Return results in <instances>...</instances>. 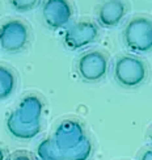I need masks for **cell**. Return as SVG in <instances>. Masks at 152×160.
I'll use <instances>...</instances> for the list:
<instances>
[{
    "mask_svg": "<svg viewBox=\"0 0 152 160\" xmlns=\"http://www.w3.org/2000/svg\"><path fill=\"white\" fill-rule=\"evenodd\" d=\"M42 114L43 101L41 97L37 95H28L7 117V130L13 138L20 141H30L42 130Z\"/></svg>",
    "mask_w": 152,
    "mask_h": 160,
    "instance_id": "6da1fadb",
    "label": "cell"
},
{
    "mask_svg": "<svg viewBox=\"0 0 152 160\" xmlns=\"http://www.w3.org/2000/svg\"><path fill=\"white\" fill-rule=\"evenodd\" d=\"M122 37L125 46L134 55L152 51V20L143 16L129 20Z\"/></svg>",
    "mask_w": 152,
    "mask_h": 160,
    "instance_id": "7a4b0ae2",
    "label": "cell"
},
{
    "mask_svg": "<svg viewBox=\"0 0 152 160\" xmlns=\"http://www.w3.org/2000/svg\"><path fill=\"white\" fill-rule=\"evenodd\" d=\"M113 75L117 83L125 88H136L148 78V68L142 58L134 54L122 55L115 61Z\"/></svg>",
    "mask_w": 152,
    "mask_h": 160,
    "instance_id": "3957f363",
    "label": "cell"
},
{
    "mask_svg": "<svg viewBox=\"0 0 152 160\" xmlns=\"http://www.w3.org/2000/svg\"><path fill=\"white\" fill-rule=\"evenodd\" d=\"M29 28L17 18L7 20L0 24V49L8 54L24 50L29 42Z\"/></svg>",
    "mask_w": 152,
    "mask_h": 160,
    "instance_id": "277c9868",
    "label": "cell"
},
{
    "mask_svg": "<svg viewBox=\"0 0 152 160\" xmlns=\"http://www.w3.org/2000/svg\"><path fill=\"white\" fill-rule=\"evenodd\" d=\"M109 68V59L106 54L100 50H89L81 54L77 59L76 70L84 82L97 83L106 76Z\"/></svg>",
    "mask_w": 152,
    "mask_h": 160,
    "instance_id": "5b68a950",
    "label": "cell"
},
{
    "mask_svg": "<svg viewBox=\"0 0 152 160\" xmlns=\"http://www.w3.org/2000/svg\"><path fill=\"white\" fill-rule=\"evenodd\" d=\"M51 138L56 148L61 151L62 156H64L67 152L77 147L79 144H81L88 138V135L80 121L64 119L56 126L54 135Z\"/></svg>",
    "mask_w": 152,
    "mask_h": 160,
    "instance_id": "8992f818",
    "label": "cell"
},
{
    "mask_svg": "<svg viewBox=\"0 0 152 160\" xmlns=\"http://www.w3.org/2000/svg\"><path fill=\"white\" fill-rule=\"evenodd\" d=\"M98 26L89 20H81V21L74 22L67 26L64 32L63 42L66 48L70 50H81L87 46L96 42L98 38Z\"/></svg>",
    "mask_w": 152,
    "mask_h": 160,
    "instance_id": "52a82bcc",
    "label": "cell"
},
{
    "mask_svg": "<svg viewBox=\"0 0 152 160\" xmlns=\"http://www.w3.org/2000/svg\"><path fill=\"white\" fill-rule=\"evenodd\" d=\"M42 18L51 30H61L70 25L74 17V7L70 0H43Z\"/></svg>",
    "mask_w": 152,
    "mask_h": 160,
    "instance_id": "ba28073f",
    "label": "cell"
},
{
    "mask_svg": "<svg viewBox=\"0 0 152 160\" xmlns=\"http://www.w3.org/2000/svg\"><path fill=\"white\" fill-rule=\"evenodd\" d=\"M127 11L123 0H106L97 9V22L102 28H115L125 20Z\"/></svg>",
    "mask_w": 152,
    "mask_h": 160,
    "instance_id": "9c48e42d",
    "label": "cell"
},
{
    "mask_svg": "<svg viewBox=\"0 0 152 160\" xmlns=\"http://www.w3.org/2000/svg\"><path fill=\"white\" fill-rule=\"evenodd\" d=\"M16 88V76L5 66H0V101L7 100Z\"/></svg>",
    "mask_w": 152,
    "mask_h": 160,
    "instance_id": "30bf717a",
    "label": "cell"
},
{
    "mask_svg": "<svg viewBox=\"0 0 152 160\" xmlns=\"http://www.w3.org/2000/svg\"><path fill=\"white\" fill-rule=\"evenodd\" d=\"M37 158L38 160H64L61 151L52 142V138H45L39 142L37 147Z\"/></svg>",
    "mask_w": 152,
    "mask_h": 160,
    "instance_id": "8fae6325",
    "label": "cell"
},
{
    "mask_svg": "<svg viewBox=\"0 0 152 160\" xmlns=\"http://www.w3.org/2000/svg\"><path fill=\"white\" fill-rule=\"evenodd\" d=\"M92 152H93V146H92L91 139L87 138L81 144H79L77 147L67 152L63 156V159L64 160H88L92 155Z\"/></svg>",
    "mask_w": 152,
    "mask_h": 160,
    "instance_id": "7c38bea8",
    "label": "cell"
},
{
    "mask_svg": "<svg viewBox=\"0 0 152 160\" xmlns=\"http://www.w3.org/2000/svg\"><path fill=\"white\" fill-rule=\"evenodd\" d=\"M41 0H9V4L16 12L25 13L33 11L39 4Z\"/></svg>",
    "mask_w": 152,
    "mask_h": 160,
    "instance_id": "4fadbf2b",
    "label": "cell"
},
{
    "mask_svg": "<svg viewBox=\"0 0 152 160\" xmlns=\"http://www.w3.org/2000/svg\"><path fill=\"white\" fill-rule=\"evenodd\" d=\"M8 160H36V159L26 151H16L9 156Z\"/></svg>",
    "mask_w": 152,
    "mask_h": 160,
    "instance_id": "5bb4252c",
    "label": "cell"
},
{
    "mask_svg": "<svg viewBox=\"0 0 152 160\" xmlns=\"http://www.w3.org/2000/svg\"><path fill=\"white\" fill-rule=\"evenodd\" d=\"M139 160H152V148H147L142 152Z\"/></svg>",
    "mask_w": 152,
    "mask_h": 160,
    "instance_id": "9a60e30c",
    "label": "cell"
},
{
    "mask_svg": "<svg viewBox=\"0 0 152 160\" xmlns=\"http://www.w3.org/2000/svg\"><path fill=\"white\" fill-rule=\"evenodd\" d=\"M0 160H5V151L3 148V146H0Z\"/></svg>",
    "mask_w": 152,
    "mask_h": 160,
    "instance_id": "2e32d148",
    "label": "cell"
},
{
    "mask_svg": "<svg viewBox=\"0 0 152 160\" xmlns=\"http://www.w3.org/2000/svg\"><path fill=\"white\" fill-rule=\"evenodd\" d=\"M150 139H151V142H152V131H151V134H150Z\"/></svg>",
    "mask_w": 152,
    "mask_h": 160,
    "instance_id": "e0dca14e",
    "label": "cell"
}]
</instances>
